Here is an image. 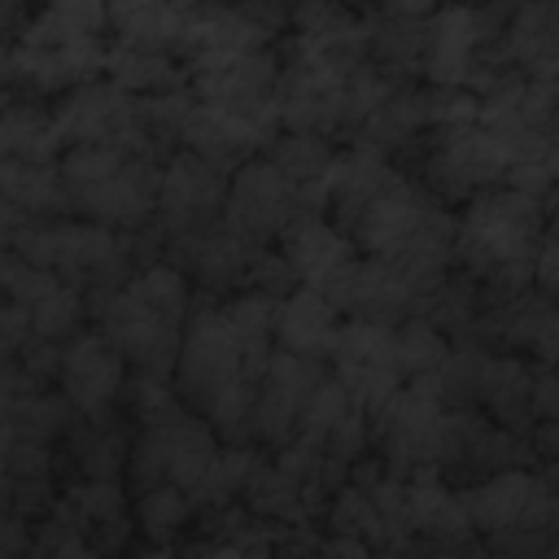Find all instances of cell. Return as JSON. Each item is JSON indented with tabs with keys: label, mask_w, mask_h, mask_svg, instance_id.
<instances>
[{
	"label": "cell",
	"mask_w": 559,
	"mask_h": 559,
	"mask_svg": "<svg viewBox=\"0 0 559 559\" xmlns=\"http://www.w3.org/2000/svg\"><path fill=\"white\" fill-rule=\"evenodd\" d=\"M188 70V92L197 96V105H214V109H231V114H253L266 118L275 114V74H280V57L275 48H253V52H201L183 61Z\"/></svg>",
	"instance_id": "cell-12"
},
{
	"label": "cell",
	"mask_w": 559,
	"mask_h": 559,
	"mask_svg": "<svg viewBox=\"0 0 559 559\" xmlns=\"http://www.w3.org/2000/svg\"><path fill=\"white\" fill-rule=\"evenodd\" d=\"M74 411L57 389H31L13 402V432L17 441H39V445H57L70 437L74 428Z\"/></svg>",
	"instance_id": "cell-42"
},
{
	"label": "cell",
	"mask_w": 559,
	"mask_h": 559,
	"mask_svg": "<svg viewBox=\"0 0 559 559\" xmlns=\"http://www.w3.org/2000/svg\"><path fill=\"white\" fill-rule=\"evenodd\" d=\"M127 389V362L118 358V349L96 336L92 328L87 332H74L66 345H61V362H57V393L70 402V411L79 419H92V415H109L118 406Z\"/></svg>",
	"instance_id": "cell-18"
},
{
	"label": "cell",
	"mask_w": 559,
	"mask_h": 559,
	"mask_svg": "<svg viewBox=\"0 0 559 559\" xmlns=\"http://www.w3.org/2000/svg\"><path fill=\"white\" fill-rule=\"evenodd\" d=\"M428 131V92L415 87V83H397L384 105L362 122V131L354 135L358 144H371L380 153H393V148H406L415 144L419 135ZM349 140V144H354Z\"/></svg>",
	"instance_id": "cell-36"
},
{
	"label": "cell",
	"mask_w": 559,
	"mask_h": 559,
	"mask_svg": "<svg viewBox=\"0 0 559 559\" xmlns=\"http://www.w3.org/2000/svg\"><path fill=\"white\" fill-rule=\"evenodd\" d=\"M493 48L520 79L555 83V70H559V4L555 0L511 4V17H507Z\"/></svg>",
	"instance_id": "cell-27"
},
{
	"label": "cell",
	"mask_w": 559,
	"mask_h": 559,
	"mask_svg": "<svg viewBox=\"0 0 559 559\" xmlns=\"http://www.w3.org/2000/svg\"><path fill=\"white\" fill-rule=\"evenodd\" d=\"M140 559H170V550H166V546H153V550H148V555H140Z\"/></svg>",
	"instance_id": "cell-52"
},
{
	"label": "cell",
	"mask_w": 559,
	"mask_h": 559,
	"mask_svg": "<svg viewBox=\"0 0 559 559\" xmlns=\"http://www.w3.org/2000/svg\"><path fill=\"white\" fill-rule=\"evenodd\" d=\"M319 293L332 301L336 314L362 319V323H380V328H397L402 319H411L419 310L415 293L397 280V271L384 258H354Z\"/></svg>",
	"instance_id": "cell-20"
},
{
	"label": "cell",
	"mask_w": 559,
	"mask_h": 559,
	"mask_svg": "<svg viewBox=\"0 0 559 559\" xmlns=\"http://www.w3.org/2000/svg\"><path fill=\"white\" fill-rule=\"evenodd\" d=\"M26 223H31V218H26L22 210H13L9 201H0V253H9V249L17 245V236H22Z\"/></svg>",
	"instance_id": "cell-49"
},
{
	"label": "cell",
	"mask_w": 559,
	"mask_h": 559,
	"mask_svg": "<svg viewBox=\"0 0 559 559\" xmlns=\"http://www.w3.org/2000/svg\"><path fill=\"white\" fill-rule=\"evenodd\" d=\"M288 26L280 4H188V44L183 61L201 52H253L275 48L271 39Z\"/></svg>",
	"instance_id": "cell-21"
},
{
	"label": "cell",
	"mask_w": 559,
	"mask_h": 559,
	"mask_svg": "<svg viewBox=\"0 0 559 559\" xmlns=\"http://www.w3.org/2000/svg\"><path fill=\"white\" fill-rule=\"evenodd\" d=\"M349 411H358V406H354V397H349L332 376H323V380H319V389L310 393V402L301 406L297 441H306L310 450H319V445H323V437H328V432H332Z\"/></svg>",
	"instance_id": "cell-45"
},
{
	"label": "cell",
	"mask_w": 559,
	"mask_h": 559,
	"mask_svg": "<svg viewBox=\"0 0 559 559\" xmlns=\"http://www.w3.org/2000/svg\"><path fill=\"white\" fill-rule=\"evenodd\" d=\"M445 424L450 406H441L437 393H428L424 384H402L367 415V437L376 445V459L389 472L406 476L415 467H441Z\"/></svg>",
	"instance_id": "cell-7"
},
{
	"label": "cell",
	"mask_w": 559,
	"mask_h": 559,
	"mask_svg": "<svg viewBox=\"0 0 559 559\" xmlns=\"http://www.w3.org/2000/svg\"><path fill=\"white\" fill-rule=\"evenodd\" d=\"M406 489V528L411 537H424L432 550H459L476 533L463 511V493L437 472V467H415L402 476Z\"/></svg>",
	"instance_id": "cell-26"
},
{
	"label": "cell",
	"mask_w": 559,
	"mask_h": 559,
	"mask_svg": "<svg viewBox=\"0 0 559 559\" xmlns=\"http://www.w3.org/2000/svg\"><path fill=\"white\" fill-rule=\"evenodd\" d=\"M445 354H450V341L424 314H411L393 328V362L402 384H428L445 362Z\"/></svg>",
	"instance_id": "cell-41"
},
{
	"label": "cell",
	"mask_w": 559,
	"mask_h": 559,
	"mask_svg": "<svg viewBox=\"0 0 559 559\" xmlns=\"http://www.w3.org/2000/svg\"><path fill=\"white\" fill-rule=\"evenodd\" d=\"M441 201H432V192L424 188V183H415V179H406V175H393L389 183H384V192L349 223V240H354V249H362V258H393L415 231H419V223L437 210Z\"/></svg>",
	"instance_id": "cell-22"
},
{
	"label": "cell",
	"mask_w": 559,
	"mask_h": 559,
	"mask_svg": "<svg viewBox=\"0 0 559 559\" xmlns=\"http://www.w3.org/2000/svg\"><path fill=\"white\" fill-rule=\"evenodd\" d=\"M459 559H502V555H498L493 546H472V542H467V546L459 550Z\"/></svg>",
	"instance_id": "cell-51"
},
{
	"label": "cell",
	"mask_w": 559,
	"mask_h": 559,
	"mask_svg": "<svg viewBox=\"0 0 559 559\" xmlns=\"http://www.w3.org/2000/svg\"><path fill=\"white\" fill-rule=\"evenodd\" d=\"M428 17H432L428 4H384V9L362 13V26H367V61L376 70L411 83V74H419V66H424Z\"/></svg>",
	"instance_id": "cell-28"
},
{
	"label": "cell",
	"mask_w": 559,
	"mask_h": 559,
	"mask_svg": "<svg viewBox=\"0 0 559 559\" xmlns=\"http://www.w3.org/2000/svg\"><path fill=\"white\" fill-rule=\"evenodd\" d=\"M122 402H127V415L135 419V428H144V424H162V419H170V415L183 411L175 384H170L166 376H144V371H135V376L127 380Z\"/></svg>",
	"instance_id": "cell-46"
},
{
	"label": "cell",
	"mask_w": 559,
	"mask_h": 559,
	"mask_svg": "<svg viewBox=\"0 0 559 559\" xmlns=\"http://www.w3.org/2000/svg\"><path fill=\"white\" fill-rule=\"evenodd\" d=\"M393 162L389 153L371 148V144H349L332 157V170H328V210H332V223L341 231H349V223L384 192V183L393 179Z\"/></svg>",
	"instance_id": "cell-30"
},
{
	"label": "cell",
	"mask_w": 559,
	"mask_h": 559,
	"mask_svg": "<svg viewBox=\"0 0 559 559\" xmlns=\"http://www.w3.org/2000/svg\"><path fill=\"white\" fill-rule=\"evenodd\" d=\"M0 201H9L13 210H22L26 218H70L61 170L57 166H44V162L4 157L0 162Z\"/></svg>",
	"instance_id": "cell-37"
},
{
	"label": "cell",
	"mask_w": 559,
	"mask_h": 559,
	"mask_svg": "<svg viewBox=\"0 0 559 559\" xmlns=\"http://www.w3.org/2000/svg\"><path fill=\"white\" fill-rule=\"evenodd\" d=\"M35 550L48 555V559H105L57 507L44 515V524H39V533H35Z\"/></svg>",
	"instance_id": "cell-47"
},
{
	"label": "cell",
	"mask_w": 559,
	"mask_h": 559,
	"mask_svg": "<svg viewBox=\"0 0 559 559\" xmlns=\"http://www.w3.org/2000/svg\"><path fill=\"white\" fill-rule=\"evenodd\" d=\"M105 31H114V44L127 48H148L183 61L188 44V4L170 0H122L105 4Z\"/></svg>",
	"instance_id": "cell-31"
},
{
	"label": "cell",
	"mask_w": 559,
	"mask_h": 559,
	"mask_svg": "<svg viewBox=\"0 0 559 559\" xmlns=\"http://www.w3.org/2000/svg\"><path fill=\"white\" fill-rule=\"evenodd\" d=\"M0 105H4V100H0Z\"/></svg>",
	"instance_id": "cell-54"
},
{
	"label": "cell",
	"mask_w": 559,
	"mask_h": 559,
	"mask_svg": "<svg viewBox=\"0 0 559 559\" xmlns=\"http://www.w3.org/2000/svg\"><path fill=\"white\" fill-rule=\"evenodd\" d=\"M253 367L240 349L236 328L227 323L218 301H192L170 384L179 402L201 415L218 441L245 445L249 441V402H253Z\"/></svg>",
	"instance_id": "cell-1"
},
{
	"label": "cell",
	"mask_w": 559,
	"mask_h": 559,
	"mask_svg": "<svg viewBox=\"0 0 559 559\" xmlns=\"http://www.w3.org/2000/svg\"><path fill=\"white\" fill-rule=\"evenodd\" d=\"M245 507L258 515V520H271V524H306L314 515V507L328 498L319 485L301 480L293 467H284L280 459H258V467L249 472L245 480Z\"/></svg>",
	"instance_id": "cell-33"
},
{
	"label": "cell",
	"mask_w": 559,
	"mask_h": 559,
	"mask_svg": "<svg viewBox=\"0 0 559 559\" xmlns=\"http://www.w3.org/2000/svg\"><path fill=\"white\" fill-rule=\"evenodd\" d=\"M546 231V205L515 188L476 192L454 218V266L467 280H485L498 266L528 262Z\"/></svg>",
	"instance_id": "cell-4"
},
{
	"label": "cell",
	"mask_w": 559,
	"mask_h": 559,
	"mask_svg": "<svg viewBox=\"0 0 559 559\" xmlns=\"http://www.w3.org/2000/svg\"><path fill=\"white\" fill-rule=\"evenodd\" d=\"M52 127L61 135L66 148H79V144H114V148H131V153H148V140H144V114H140V100L118 92L109 79H92L66 96H57L52 105Z\"/></svg>",
	"instance_id": "cell-11"
},
{
	"label": "cell",
	"mask_w": 559,
	"mask_h": 559,
	"mask_svg": "<svg viewBox=\"0 0 559 559\" xmlns=\"http://www.w3.org/2000/svg\"><path fill=\"white\" fill-rule=\"evenodd\" d=\"M26 323H31V336L35 341H48V345H66L79 323L87 319V293H79L74 284H57L52 293H44L31 310H22Z\"/></svg>",
	"instance_id": "cell-44"
},
{
	"label": "cell",
	"mask_w": 559,
	"mask_h": 559,
	"mask_svg": "<svg viewBox=\"0 0 559 559\" xmlns=\"http://www.w3.org/2000/svg\"><path fill=\"white\" fill-rule=\"evenodd\" d=\"M61 153H66V144L52 127V109H44L26 96H9L0 105V157L57 166Z\"/></svg>",
	"instance_id": "cell-34"
},
{
	"label": "cell",
	"mask_w": 559,
	"mask_h": 559,
	"mask_svg": "<svg viewBox=\"0 0 559 559\" xmlns=\"http://www.w3.org/2000/svg\"><path fill=\"white\" fill-rule=\"evenodd\" d=\"M275 57H280V74H275V100L271 105H275L280 131L332 140L336 135V109H341V83L354 66L297 39V35L284 48H275Z\"/></svg>",
	"instance_id": "cell-5"
},
{
	"label": "cell",
	"mask_w": 559,
	"mask_h": 559,
	"mask_svg": "<svg viewBox=\"0 0 559 559\" xmlns=\"http://www.w3.org/2000/svg\"><path fill=\"white\" fill-rule=\"evenodd\" d=\"M507 17H511V4L432 9V17H428V48H424V66H419L428 87H467L480 52L498 44Z\"/></svg>",
	"instance_id": "cell-13"
},
{
	"label": "cell",
	"mask_w": 559,
	"mask_h": 559,
	"mask_svg": "<svg viewBox=\"0 0 559 559\" xmlns=\"http://www.w3.org/2000/svg\"><path fill=\"white\" fill-rule=\"evenodd\" d=\"M105 559L118 555L131 533H135V520H131V498L122 489V480H92V476H74L61 498L52 502Z\"/></svg>",
	"instance_id": "cell-23"
},
{
	"label": "cell",
	"mask_w": 559,
	"mask_h": 559,
	"mask_svg": "<svg viewBox=\"0 0 559 559\" xmlns=\"http://www.w3.org/2000/svg\"><path fill=\"white\" fill-rule=\"evenodd\" d=\"M13 441H17V432H13V402L0 397V454H4Z\"/></svg>",
	"instance_id": "cell-50"
},
{
	"label": "cell",
	"mask_w": 559,
	"mask_h": 559,
	"mask_svg": "<svg viewBox=\"0 0 559 559\" xmlns=\"http://www.w3.org/2000/svg\"><path fill=\"white\" fill-rule=\"evenodd\" d=\"M131 520H135V533H144L153 546H170V542L183 533V524L192 520V502H188L183 489H175V485H157V489L135 493V502H131Z\"/></svg>",
	"instance_id": "cell-43"
},
{
	"label": "cell",
	"mask_w": 559,
	"mask_h": 559,
	"mask_svg": "<svg viewBox=\"0 0 559 559\" xmlns=\"http://www.w3.org/2000/svg\"><path fill=\"white\" fill-rule=\"evenodd\" d=\"M262 157L301 197L306 214H323L328 210V170H332V157H336L332 140L301 135V131H275V140L262 148Z\"/></svg>",
	"instance_id": "cell-32"
},
{
	"label": "cell",
	"mask_w": 559,
	"mask_h": 559,
	"mask_svg": "<svg viewBox=\"0 0 559 559\" xmlns=\"http://www.w3.org/2000/svg\"><path fill=\"white\" fill-rule=\"evenodd\" d=\"M323 362H306V358H293V354H271L262 376L253 380V402H249V437L280 450L297 437V419H301V406L310 402V393L319 389L323 380Z\"/></svg>",
	"instance_id": "cell-16"
},
{
	"label": "cell",
	"mask_w": 559,
	"mask_h": 559,
	"mask_svg": "<svg viewBox=\"0 0 559 559\" xmlns=\"http://www.w3.org/2000/svg\"><path fill=\"white\" fill-rule=\"evenodd\" d=\"M258 467V454L249 445H218V454L210 459V467L201 472V480L188 489L192 511H223L245 493L249 472Z\"/></svg>",
	"instance_id": "cell-40"
},
{
	"label": "cell",
	"mask_w": 559,
	"mask_h": 559,
	"mask_svg": "<svg viewBox=\"0 0 559 559\" xmlns=\"http://www.w3.org/2000/svg\"><path fill=\"white\" fill-rule=\"evenodd\" d=\"M341 314L332 310V301L314 288H293L275 301V349L280 354H293V358H306V362H328L332 358V345H336V332H341Z\"/></svg>",
	"instance_id": "cell-29"
},
{
	"label": "cell",
	"mask_w": 559,
	"mask_h": 559,
	"mask_svg": "<svg viewBox=\"0 0 559 559\" xmlns=\"http://www.w3.org/2000/svg\"><path fill=\"white\" fill-rule=\"evenodd\" d=\"M79 39H105V4L92 0H61L26 17L17 44L52 48V44H79Z\"/></svg>",
	"instance_id": "cell-39"
},
{
	"label": "cell",
	"mask_w": 559,
	"mask_h": 559,
	"mask_svg": "<svg viewBox=\"0 0 559 559\" xmlns=\"http://www.w3.org/2000/svg\"><path fill=\"white\" fill-rule=\"evenodd\" d=\"M170 266H179L188 280H197L210 297L214 293H227V288H249V271H253V258L262 253L258 245L240 240L231 227L214 223L205 227L201 236H188V240H170Z\"/></svg>",
	"instance_id": "cell-24"
},
{
	"label": "cell",
	"mask_w": 559,
	"mask_h": 559,
	"mask_svg": "<svg viewBox=\"0 0 559 559\" xmlns=\"http://www.w3.org/2000/svg\"><path fill=\"white\" fill-rule=\"evenodd\" d=\"M100 79H109L118 92L144 100V96H162L170 87L183 83L179 74V57L166 52H148V48H127V44H109L105 48V70Z\"/></svg>",
	"instance_id": "cell-38"
},
{
	"label": "cell",
	"mask_w": 559,
	"mask_h": 559,
	"mask_svg": "<svg viewBox=\"0 0 559 559\" xmlns=\"http://www.w3.org/2000/svg\"><path fill=\"white\" fill-rule=\"evenodd\" d=\"M140 231H114L83 218H31L13 245L17 258L48 271L61 284H74L79 293L96 288H122L140 266L157 262L140 249Z\"/></svg>",
	"instance_id": "cell-3"
},
{
	"label": "cell",
	"mask_w": 559,
	"mask_h": 559,
	"mask_svg": "<svg viewBox=\"0 0 559 559\" xmlns=\"http://www.w3.org/2000/svg\"><path fill=\"white\" fill-rule=\"evenodd\" d=\"M87 319H92V332L105 336L127 367H135L144 376H166L170 380L183 323L148 310L127 288H96V293H87Z\"/></svg>",
	"instance_id": "cell-8"
},
{
	"label": "cell",
	"mask_w": 559,
	"mask_h": 559,
	"mask_svg": "<svg viewBox=\"0 0 559 559\" xmlns=\"http://www.w3.org/2000/svg\"><path fill=\"white\" fill-rule=\"evenodd\" d=\"M306 555L310 559H376V550L358 537H345V533H332V537H314L306 542Z\"/></svg>",
	"instance_id": "cell-48"
},
{
	"label": "cell",
	"mask_w": 559,
	"mask_h": 559,
	"mask_svg": "<svg viewBox=\"0 0 559 559\" xmlns=\"http://www.w3.org/2000/svg\"><path fill=\"white\" fill-rule=\"evenodd\" d=\"M328 362H332V380L354 397L362 415H371L393 389H402V376L393 362V328L345 319Z\"/></svg>",
	"instance_id": "cell-17"
},
{
	"label": "cell",
	"mask_w": 559,
	"mask_h": 559,
	"mask_svg": "<svg viewBox=\"0 0 559 559\" xmlns=\"http://www.w3.org/2000/svg\"><path fill=\"white\" fill-rule=\"evenodd\" d=\"M66 450H70V463L79 476H92V480H122L127 472V450H131V437L127 428L109 415H92V419H74L70 437H66Z\"/></svg>",
	"instance_id": "cell-35"
},
{
	"label": "cell",
	"mask_w": 559,
	"mask_h": 559,
	"mask_svg": "<svg viewBox=\"0 0 559 559\" xmlns=\"http://www.w3.org/2000/svg\"><path fill=\"white\" fill-rule=\"evenodd\" d=\"M428 153H424V188L432 201H472L485 188H498L511 166V148L485 131L480 122L454 127V131H428Z\"/></svg>",
	"instance_id": "cell-9"
},
{
	"label": "cell",
	"mask_w": 559,
	"mask_h": 559,
	"mask_svg": "<svg viewBox=\"0 0 559 559\" xmlns=\"http://www.w3.org/2000/svg\"><path fill=\"white\" fill-rule=\"evenodd\" d=\"M280 249V262L288 266V275H293V284L297 288H323L336 271H345L354 258H358V249H354V240L328 218V214H297L288 227H284V236L275 240Z\"/></svg>",
	"instance_id": "cell-25"
},
{
	"label": "cell",
	"mask_w": 559,
	"mask_h": 559,
	"mask_svg": "<svg viewBox=\"0 0 559 559\" xmlns=\"http://www.w3.org/2000/svg\"><path fill=\"white\" fill-rule=\"evenodd\" d=\"M57 170H61L70 218L100 223L114 231L148 227L157 205V179H162L157 157L114 148V144H79L61 153Z\"/></svg>",
	"instance_id": "cell-2"
},
{
	"label": "cell",
	"mask_w": 559,
	"mask_h": 559,
	"mask_svg": "<svg viewBox=\"0 0 559 559\" xmlns=\"http://www.w3.org/2000/svg\"><path fill=\"white\" fill-rule=\"evenodd\" d=\"M306 214L301 197L280 179V170L266 157H253L227 175V201H223V227H231L240 240L271 249L284 227Z\"/></svg>",
	"instance_id": "cell-15"
},
{
	"label": "cell",
	"mask_w": 559,
	"mask_h": 559,
	"mask_svg": "<svg viewBox=\"0 0 559 559\" xmlns=\"http://www.w3.org/2000/svg\"><path fill=\"white\" fill-rule=\"evenodd\" d=\"M275 131H280L275 114L253 118V114H231V109H214V105H192V114L179 131V144H183V153L201 157L205 166L231 175L236 166L262 157V148L275 140Z\"/></svg>",
	"instance_id": "cell-19"
},
{
	"label": "cell",
	"mask_w": 559,
	"mask_h": 559,
	"mask_svg": "<svg viewBox=\"0 0 559 559\" xmlns=\"http://www.w3.org/2000/svg\"><path fill=\"white\" fill-rule=\"evenodd\" d=\"M22 559H48V555H39V550H31V555H22Z\"/></svg>",
	"instance_id": "cell-53"
},
{
	"label": "cell",
	"mask_w": 559,
	"mask_h": 559,
	"mask_svg": "<svg viewBox=\"0 0 559 559\" xmlns=\"http://www.w3.org/2000/svg\"><path fill=\"white\" fill-rule=\"evenodd\" d=\"M223 201H227V175L205 166L201 157L175 148L162 162L153 223H157L166 245L170 240H188V236H201L205 227L223 223Z\"/></svg>",
	"instance_id": "cell-14"
},
{
	"label": "cell",
	"mask_w": 559,
	"mask_h": 559,
	"mask_svg": "<svg viewBox=\"0 0 559 559\" xmlns=\"http://www.w3.org/2000/svg\"><path fill=\"white\" fill-rule=\"evenodd\" d=\"M218 437L214 428L192 415L188 406L162 424H144L131 432V450H127V472L122 480L144 493L157 485H175V489H192L201 480V472L210 467V459L218 454Z\"/></svg>",
	"instance_id": "cell-6"
},
{
	"label": "cell",
	"mask_w": 559,
	"mask_h": 559,
	"mask_svg": "<svg viewBox=\"0 0 559 559\" xmlns=\"http://www.w3.org/2000/svg\"><path fill=\"white\" fill-rule=\"evenodd\" d=\"M459 493H463L467 524L480 537H498V533H511V528H555L559 524V502H555L550 472L507 467V472L472 480Z\"/></svg>",
	"instance_id": "cell-10"
}]
</instances>
